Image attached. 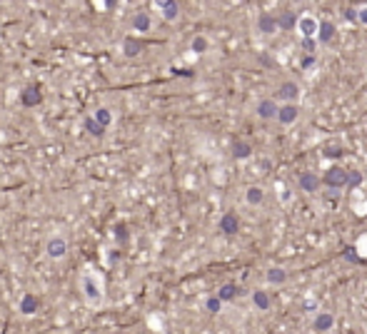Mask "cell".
I'll return each instance as SVG.
<instances>
[{
    "instance_id": "836d02e7",
    "label": "cell",
    "mask_w": 367,
    "mask_h": 334,
    "mask_svg": "<svg viewBox=\"0 0 367 334\" xmlns=\"http://www.w3.org/2000/svg\"><path fill=\"white\" fill-rule=\"evenodd\" d=\"M280 200H282V202H290V200H292V192L288 190V187H285V190L280 192Z\"/></svg>"
},
{
    "instance_id": "7402d4cb",
    "label": "cell",
    "mask_w": 367,
    "mask_h": 334,
    "mask_svg": "<svg viewBox=\"0 0 367 334\" xmlns=\"http://www.w3.org/2000/svg\"><path fill=\"white\" fill-rule=\"evenodd\" d=\"M297 20H300V13H292V10H285L277 15L280 28H285V30H297Z\"/></svg>"
},
{
    "instance_id": "8fae6325",
    "label": "cell",
    "mask_w": 367,
    "mask_h": 334,
    "mask_svg": "<svg viewBox=\"0 0 367 334\" xmlns=\"http://www.w3.org/2000/svg\"><path fill=\"white\" fill-rule=\"evenodd\" d=\"M255 112H257V117H260V120H277L280 105H277L272 97H268V100H260V102H257Z\"/></svg>"
},
{
    "instance_id": "7a4b0ae2",
    "label": "cell",
    "mask_w": 367,
    "mask_h": 334,
    "mask_svg": "<svg viewBox=\"0 0 367 334\" xmlns=\"http://www.w3.org/2000/svg\"><path fill=\"white\" fill-rule=\"evenodd\" d=\"M43 255H45V260H50V262H63L70 255V240L63 232L48 235L45 242H43Z\"/></svg>"
},
{
    "instance_id": "5b68a950",
    "label": "cell",
    "mask_w": 367,
    "mask_h": 334,
    "mask_svg": "<svg viewBox=\"0 0 367 334\" xmlns=\"http://www.w3.org/2000/svg\"><path fill=\"white\" fill-rule=\"evenodd\" d=\"M277 100H282V105H297V100H300V95H302V90H300V85L297 82H292V80H288V82H282L280 88H277Z\"/></svg>"
},
{
    "instance_id": "9c48e42d",
    "label": "cell",
    "mask_w": 367,
    "mask_h": 334,
    "mask_svg": "<svg viewBox=\"0 0 367 334\" xmlns=\"http://www.w3.org/2000/svg\"><path fill=\"white\" fill-rule=\"evenodd\" d=\"M257 30H260L262 35H275V33L280 30L277 15H272V13H260V15H257Z\"/></svg>"
},
{
    "instance_id": "e575fe53",
    "label": "cell",
    "mask_w": 367,
    "mask_h": 334,
    "mask_svg": "<svg viewBox=\"0 0 367 334\" xmlns=\"http://www.w3.org/2000/svg\"><path fill=\"white\" fill-rule=\"evenodd\" d=\"M210 334H213V332H210Z\"/></svg>"
},
{
    "instance_id": "4fadbf2b",
    "label": "cell",
    "mask_w": 367,
    "mask_h": 334,
    "mask_svg": "<svg viewBox=\"0 0 367 334\" xmlns=\"http://www.w3.org/2000/svg\"><path fill=\"white\" fill-rule=\"evenodd\" d=\"M133 30H135V35H142V33H150V28H153V18H150V13H145V10H137L135 15H133Z\"/></svg>"
},
{
    "instance_id": "ba28073f",
    "label": "cell",
    "mask_w": 367,
    "mask_h": 334,
    "mask_svg": "<svg viewBox=\"0 0 367 334\" xmlns=\"http://www.w3.org/2000/svg\"><path fill=\"white\" fill-rule=\"evenodd\" d=\"M40 309V299L38 295H33V292H23V297L18 302V312L23 317H33L35 312Z\"/></svg>"
},
{
    "instance_id": "7c38bea8",
    "label": "cell",
    "mask_w": 367,
    "mask_h": 334,
    "mask_svg": "<svg viewBox=\"0 0 367 334\" xmlns=\"http://www.w3.org/2000/svg\"><path fill=\"white\" fill-rule=\"evenodd\" d=\"M300 120V105H280V112H277V122L290 128Z\"/></svg>"
},
{
    "instance_id": "d4e9b609",
    "label": "cell",
    "mask_w": 367,
    "mask_h": 334,
    "mask_svg": "<svg viewBox=\"0 0 367 334\" xmlns=\"http://www.w3.org/2000/svg\"><path fill=\"white\" fill-rule=\"evenodd\" d=\"M265 279H268L270 284H285V282H288V272H285L282 267H270V269L265 272Z\"/></svg>"
},
{
    "instance_id": "277c9868",
    "label": "cell",
    "mask_w": 367,
    "mask_h": 334,
    "mask_svg": "<svg viewBox=\"0 0 367 334\" xmlns=\"http://www.w3.org/2000/svg\"><path fill=\"white\" fill-rule=\"evenodd\" d=\"M297 33L302 40H317V33H320V20L315 15H300L297 20Z\"/></svg>"
},
{
    "instance_id": "f546056e",
    "label": "cell",
    "mask_w": 367,
    "mask_h": 334,
    "mask_svg": "<svg viewBox=\"0 0 367 334\" xmlns=\"http://www.w3.org/2000/svg\"><path fill=\"white\" fill-rule=\"evenodd\" d=\"M362 180H365V175H362V172H355V170L350 172V187H357Z\"/></svg>"
},
{
    "instance_id": "f1b7e54d",
    "label": "cell",
    "mask_w": 367,
    "mask_h": 334,
    "mask_svg": "<svg viewBox=\"0 0 367 334\" xmlns=\"http://www.w3.org/2000/svg\"><path fill=\"white\" fill-rule=\"evenodd\" d=\"M342 152H345V148H342V145H325V148H322V157L335 160V157H340Z\"/></svg>"
},
{
    "instance_id": "484cf974",
    "label": "cell",
    "mask_w": 367,
    "mask_h": 334,
    "mask_svg": "<svg viewBox=\"0 0 367 334\" xmlns=\"http://www.w3.org/2000/svg\"><path fill=\"white\" fill-rule=\"evenodd\" d=\"M208 48H210V40L205 35H195L193 43H190V50H193L195 55H202V53H208Z\"/></svg>"
},
{
    "instance_id": "83f0119b",
    "label": "cell",
    "mask_w": 367,
    "mask_h": 334,
    "mask_svg": "<svg viewBox=\"0 0 367 334\" xmlns=\"http://www.w3.org/2000/svg\"><path fill=\"white\" fill-rule=\"evenodd\" d=\"M205 309H208L210 315H217V312L222 309V299L217 297V295H210V297H205Z\"/></svg>"
},
{
    "instance_id": "3957f363",
    "label": "cell",
    "mask_w": 367,
    "mask_h": 334,
    "mask_svg": "<svg viewBox=\"0 0 367 334\" xmlns=\"http://www.w3.org/2000/svg\"><path fill=\"white\" fill-rule=\"evenodd\" d=\"M350 172L352 170H345L340 165H332L325 170L322 175V185L330 187V190H342V187H350Z\"/></svg>"
},
{
    "instance_id": "9a60e30c",
    "label": "cell",
    "mask_w": 367,
    "mask_h": 334,
    "mask_svg": "<svg viewBox=\"0 0 367 334\" xmlns=\"http://www.w3.org/2000/svg\"><path fill=\"white\" fill-rule=\"evenodd\" d=\"M335 327V315L332 312H317L315 322H312V329L315 332H330Z\"/></svg>"
},
{
    "instance_id": "d6986e66",
    "label": "cell",
    "mask_w": 367,
    "mask_h": 334,
    "mask_svg": "<svg viewBox=\"0 0 367 334\" xmlns=\"http://www.w3.org/2000/svg\"><path fill=\"white\" fill-rule=\"evenodd\" d=\"M322 185V177H317L315 172H302L300 175V187L305 190V192H317Z\"/></svg>"
},
{
    "instance_id": "44dd1931",
    "label": "cell",
    "mask_w": 367,
    "mask_h": 334,
    "mask_svg": "<svg viewBox=\"0 0 367 334\" xmlns=\"http://www.w3.org/2000/svg\"><path fill=\"white\" fill-rule=\"evenodd\" d=\"M250 155H252L250 142H245V140H235V142H232V157H235V160H248Z\"/></svg>"
},
{
    "instance_id": "ac0fdd59",
    "label": "cell",
    "mask_w": 367,
    "mask_h": 334,
    "mask_svg": "<svg viewBox=\"0 0 367 334\" xmlns=\"http://www.w3.org/2000/svg\"><path fill=\"white\" fill-rule=\"evenodd\" d=\"M83 130L88 132L90 137H97V140H100V137H105V132H108L100 122H97L95 117H93V115H88V117L83 120Z\"/></svg>"
},
{
    "instance_id": "30bf717a",
    "label": "cell",
    "mask_w": 367,
    "mask_h": 334,
    "mask_svg": "<svg viewBox=\"0 0 367 334\" xmlns=\"http://www.w3.org/2000/svg\"><path fill=\"white\" fill-rule=\"evenodd\" d=\"M120 48H123V55L125 57H137L142 53V48H145V40H140L137 35H125Z\"/></svg>"
},
{
    "instance_id": "ffe728a7",
    "label": "cell",
    "mask_w": 367,
    "mask_h": 334,
    "mask_svg": "<svg viewBox=\"0 0 367 334\" xmlns=\"http://www.w3.org/2000/svg\"><path fill=\"white\" fill-rule=\"evenodd\" d=\"M93 117H95V120L100 122V125H103V128H105V130H108V128H110V125L115 122V112L110 110L108 105H100V108H95Z\"/></svg>"
},
{
    "instance_id": "6da1fadb",
    "label": "cell",
    "mask_w": 367,
    "mask_h": 334,
    "mask_svg": "<svg viewBox=\"0 0 367 334\" xmlns=\"http://www.w3.org/2000/svg\"><path fill=\"white\" fill-rule=\"evenodd\" d=\"M80 297L90 309H103L105 304V279L93 267H85L80 272Z\"/></svg>"
},
{
    "instance_id": "2e32d148",
    "label": "cell",
    "mask_w": 367,
    "mask_h": 334,
    "mask_svg": "<svg viewBox=\"0 0 367 334\" xmlns=\"http://www.w3.org/2000/svg\"><path fill=\"white\" fill-rule=\"evenodd\" d=\"M337 37V28H335V23H330V20H325V23H320V33H317V43L320 45H330L332 40Z\"/></svg>"
},
{
    "instance_id": "52a82bcc",
    "label": "cell",
    "mask_w": 367,
    "mask_h": 334,
    "mask_svg": "<svg viewBox=\"0 0 367 334\" xmlns=\"http://www.w3.org/2000/svg\"><path fill=\"white\" fill-rule=\"evenodd\" d=\"M40 102H43V88H40L38 82H35V85H28V88L20 93V105H23V108H38Z\"/></svg>"
},
{
    "instance_id": "1f68e13d",
    "label": "cell",
    "mask_w": 367,
    "mask_h": 334,
    "mask_svg": "<svg viewBox=\"0 0 367 334\" xmlns=\"http://www.w3.org/2000/svg\"><path fill=\"white\" fill-rule=\"evenodd\" d=\"M345 18L352 20V23H357V8H355V5H348V8H345Z\"/></svg>"
},
{
    "instance_id": "5bb4252c",
    "label": "cell",
    "mask_w": 367,
    "mask_h": 334,
    "mask_svg": "<svg viewBox=\"0 0 367 334\" xmlns=\"http://www.w3.org/2000/svg\"><path fill=\"white\" fill-rule=\"evenodd\" d=\"M220 232L237 235V232H240V217H237L235 212H225V215L220 217Z\"/></svg>"
},
{
    "instance_id": "603a6c76",
    "label": "cell",
    "mask_w": 367,
    "mask_h": 334,
    "mask_svg": "<svg viewBox=\"0 0 367 334\" xmlns=\"http://www.w3.org/2000/svg\"><path fill=\"white\" fill-rule=\"evenodd\" d=\"M252 304H255V309H260V312H268L270 309V295L265 292V289H255L252 292Z\"/></svg>"
},
{
    "instance_id": "8992f818",
    "label": "cell",
    "mask_w": 367,
    "mask_h": 334,
    "mask_svg": "<svg viewBox=\"0 0 367 334\" xmlns=\"http://www.w3.org/2000/svg\"><path fill=\"white\" fill-rule=\"evenodd\" d=\"M155 10L160 13V18L168 20V23H175V20L180 18V3L177 0H157Z\"/></svg>"
},
{
    "instance_id": "cb8c5ba5",
    "label": "cell",
    "mask_w": 367,
    "mask_h": 334,
    "mask_svg": "<svg viewBox=\"0 0 367 334\" xmlns=\"http://www.w3.org/2000/svg\"><path fill=\"white\" fill-rule=\"evenodd\" d=\"M215 295L222 299V304H225V302H232V299L237 297V295H240V289H237V284L228 282V284H222V287H220V289H217Z\"/></svg>"
},
{
    "instance_id": "d6a6232c",
    "label": "cell",
    "mask_w": 367,
    "mask_h": 334,
    "mask_svg": "<svg viewBox=\"0 0 367 334\" xmlns=\"http://www.w3.org/2000/svg\"><path fill=\"white\" fill-rule=\"evenodd\" d=\"M300 65H302V70H310V68L315 65V55H305L300 60Z\"/></svg>"
},
{
    "instance_id": "4316f807",
    "label": "cell",
    "mask_w": 367,
    "mask_h": 334,
    "mask_svg": "<svg viewBox=\"0 0 367 334\" xmlns=\"http://www.w3.org/2000/svg\"><path fill=\"white\" fill-rule=\"evenodd\" d=\"M113 240H115L117 244H128V240H130V235H128V224L117 222L115 227H113Z\"/></svg>"
},
{
    "instance_id": "4dcf8cb0",
    "label": "cell",
    "mask_w": 367,
    "mask_h": 334,
    "mask_svg": "<svg viewBox=\"0 0 367 334\" xmlns=\"http://www.w3.org/2000/svg\"><path fill=\"white\" fill-rule=\"evenodd\" d=\"M357 23H360V25H367V5H360V8H357Z\"/></svg>"
},
{
    "instance_id": "e0dca14e",
    "label": "cell",
    "mask_w": 367,
    "mask_h": 334,
    "mask_svg": "<svg viewBox=\"0 0 367 334\" xmlns=\"http://www.w3.org/2000/svg\"><path fill=\"white\" fill-rule=\"evenodd\" d=\"M245 202L250 204V207H260V204L265 202V190L260 185H250L245 190Z\"/></svg>"
}]
</instances>
